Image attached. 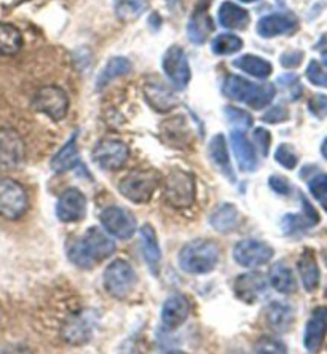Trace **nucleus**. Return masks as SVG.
<instances>
[{"instance_id": "obj_1", "label": "nucleus", "mask_w": 327, "mask_h": 354, "mask_svg": "<svg viewBox=\"0 0 327 354\" xmlns=\"http://www.w3.org/2000/svg\"><path fill=\"white\" fill-rule=\"evenodd\" d=\"M115 252V244L97 227H91L85 235L67 246V257L80 268H93Z\"/></svg>"}, {"instance_id": "obj_2", "label": "nucleus", "mask_w": 327, "mask_h": 354, "mask_svg": "<svg viewBox=\"0 0 327 354\" xmlns=\"http://www.w3.org/2000/svg\"><path fill=\"white\" fill-rule=\"evenodd\" d=\"M224 93L232 101L245 102L254 111H261L273 101L277 88L272 83H252L240 75H228L224 83Z\"/></svg>"}, {"instance_id": "obj_3", "label": "nucleus", "mask_w": 327, "mask_h": 354, "mask_svg": "<svg viewBox=\"0 0 327 354\" xmlns=\"http://www.w3.org/2000/svg\"><path fill=\"white\" fill-rule=\"evenodd\" d=\"M219 263V249L209 239H194L179 252V267L190 274H207Z\"/></svg>"}, {"instance_id": "obj_4", "label": "nucleus", "mask_w": 327, "mask_h": 354, "mask_svg": "<svg viewBox=\"0 0 327 354\" xmlns=\"http://www.w3.org/2000/svg\"><path fill=\"white\" fill-rule=\"evenodd\" d=\"M160 174L155 169H133L123 177L120 194L133 203H147L160 185Z\"/></svg>"}, {"instance_id": "obj_5", "label": "nucleus", "mask_w": 327, "mask_h": 354, "mask_svg": "<svg viewBox=\"0 0 327 354\" xmlns=\"http://www.w3.org/2000/svg\"><path fill=\"white\" fill-rule=\"evenodd\" d=\"M196 187L194 176L183 169H173L165 179V200L178 209L194 205Z\"/></svg>"}, {"instance_id": "obj_6", "label": "nucleus", "mask_w": 327, "mask_h": 354, "mask_svg": "<svg viewBox=\"0 0 327 354\" xmlns=\"http://www.w3.org/2000/svg\"><path fill=\"white\" fill-rule=\"evenodd\" d=\"M136 283V273L127 260H113L104 272V288L113 299H127Z\"/></svg>"}, {"instance_id": "obj_7", "label": "nucleus", "mask_w": 327, "mask_h": 354, "mask_svg": "<svg viewBox=\"0 0 327 354\" xmlns=\"http://www.w3.org/2000/svg\"><path fill=\"white\" fill-rule=\"evenodd\" d=\"M28 195L13 179H0V217L17 221L28 211Z\"/></svg>"}, {"instance_id": "obj_8", "label": "nucleus", "mask_w": 327, "mask_h": 354, "mask_svg": "<svg viewBox=\"0 0 327 354\" xmlns=\"http://www.w3.org/2000/svg\"><path fill=\"white\" fill-rule=\"evenodd\" d=\"M32 106L37 112L45 113L55 122H59L69 111V97H67L64 90L58 86H44L35 95Z\"/></svg>"}, {"instance_id": "obj_9", "label": "nucleus", "mask_w": 327, "mask_h": 354, "mask_svg": "<svg viewBox=\"0 0 327 354\" xmlns=\"http://www.w3.org/2000/svg\"><path fill=\"white\" fill-rule=\"evenodd\" d=\"M101 225L111 236L118 239H129L136 233L138 222L128 209L118 206H111L101 212Z\"/></svg>"}, {"instance_id": "obj_10", "label": "nucleus", "mask_w": 327, "mask_h": 354, "mask_svg": "<svg viewBox=\"0 0 327 354\" xmlns=\"http://www.w3.org/2000/svg\"><path fill=\"white\" fill-rule=\"evenodd\" d=\"M273 248L259 239H243L233 249V259L246 268H257L273 259Z\"/></svg>"}, {"instance_id": "obj_11", "label": "nucleus", "mask_w": 327, "mask_h": 354, "mask_svg": "<svg viewBox=\"0 0 327 354\" xmlns=\"http://www.w3.org/2000/svg\"><path fill=\"white\" fill-rule=\"evenodd\" d=\"M129 150L122 140L102 139L93 150V161L106 171L120 169L127 163Z\"/></svg>"}, {"instance_id": "obj_12", "label": "nucleus", "mask_w": 327, "mask_h": 354, "mask_svg": "<svg viewBox=\"0 0 327 354\" xmlns=\"http://www.w3.org/2000/svg\"><path fill=\"white\" fill-rule=\"evenodd\" d=\"M163 71L176 88H185L190 82V66L185 51L179 45H173L166 50L162 59Z\"/></svg>"}, {"instance_id": "obj_13", "label": "nucleus", "mask_w": 327, "mask_h": 354, "mask_svg": "<svg viewBox=\"0 0 327 354\" xmlns=\"http://www.w3.org/2000/svg\"><path fill=\"white\" fill-rule=\"evenodd\" d=\"M24 160V142L15 129H0V171H13Z\"/></svg>"}, {"instance_id": "obj_14", "label": "nucleus", "mask_w": 327, "mask_h": 354, "mask_svg": "<svg viewBox=\"0 0 327 354\" xmlns=\"http://www.w3.org/2000/svg\"><path fill=\"white\" fill-rule=\"evenodd\" d=\"M299 29V21L292 13H272L257 23V34L263 39L294 34Z\"/></svg>"}, {"instance_id": "obj_15", "label": "nucleus", "mask_w": 327, "mask_h": 354, "mask_svg": "<svg viewBox=\"0 0 327 354\" xmlns=\"http://www.w3.org/2000/svg\"><path fill=\"white\" fill-rule=\"evenodd\" d=\"M56 216L61 222L71 223L79 222L86 216V198L79 189H67L61 195L58 206H56Z\"/></svg>"}, {"instance_id": "obj_16", "label": "nucleus", "mask_w": 327, "mask_h": 354, "mask_svg": "<svg viewBox=\"0 0 327 354\" xmlns=\"http://www.w3.org/2000/svg\"><path fill=\"white\" fill-rule=\"evenodd\" d=\"M212 32H214V19L207 12V3L200 2L194 15L190 17L189 24H187V34H189V39L195 45H203L211 37Z\"/></svg>"}, {"instance_id": "obj_17", "label": "nucleus", "mask_w": 327, "mask_h": 354, "mask_svg": "<svg viewBox=\"0 0 327 354\" xmlns=\"http://www.w3.org/2000/svg\"><path fill=\"white\" fill-rule=\"evenodd\" d=\"M327 335V308H316L307 322L303 345L308 353H318Z\"/></svg>"}, {"instance_id": "obj_18", "label": "nucleus", "mask_w": 327, "mask_h": 354, "mask_svg": "<svg viewBox=\"0 0 327 354\" xmlns=\"http://www.w3.org/2000/svg\"><path fill=\"white\" fill-rule=\"evenodd\" d=\"M190 315V304L183 294H173L166 299L162 308V322L166 329H178Z\"/></svg>"}, {"instance_id": "obj_19", "label": "nucleus", "mask_w": 327, "mask_h": 354, "mask_svg": "<svg viewBox=\"0 0 327 354\" xmlns=\"http://www.w3.org/2000/svg\"><path fill=\"white\" fill-rule=\"evenodd\" d=\"M230 140H232L233 153H235L240 169L246 171V173L256 171L257 169L256 150H254V145L251 144V140L246 138L245 131H240V129L232 131Z\"/></svg>"}, {"instance_id": "obj_20", "label": "nucleus", "mask_w": 327, "mask_h": 354, "mask_svg": "<svg viewBox=\"0 0 327 354\" xmlns=\"http://www.w3.org/2000/svg\"><path fill=\"white\" fill-rule=\"evenodd\" d=\"M267 292L265 279L259 273H246L238 276L235 281V294L246 304H256Z\"/></svg>"}, {"instance_id": "obj_21", "label": "nucleus", "mask_w": 327, "mask_h": 354, "mask_svg": "<svg viewBox=\"0 0 327 354\" xmlns=\"http://www.w3.org/2000/svg\"><path fill=\"white\" fill-rule=\"evenodd\" d=\"M302 205L303 211L300 212V214H288L283 218L281 228L286 235H294V233L303 232L307 230V228L318 225L319 214L316 212L315 207L310 205V201L305 196H302Z\"/></svg>"}, {"instance_id": "obj_22", "label": "nucleus", "mask_w": 327, "mask_h": 354, "mask_svg": "<svg viewBox=\"0 0 327 354\" xmlns=\"http://www.w3.org/2000/svg\"><path fill=\"white\" fill-rule=\"evenodd\" d=\"M139 236H141V244H142V254L145 262H147L150 272L155 276H158L160 265H162V251H160L158 239L155 235V230L152 225L145 223L139 230Z\"/></svg>"}, {"instance_id": "obj_23", "label": "nucleus", "mask_w": 327, "mask_h": 354, "mask_svg": "<svg viewBox=\"0 0 327 354\" xmlns=\"http://www.w3.org/2000/svg\"><path fill=\"white\" fill-rule=\"evenodd\" d=\"M265 319L270 329L278 332V334H283V332H288L294 324V308L284 304V301H273V304L268 305L265 311Z\"/></svg>"}, {"instance_id": "obj_24", "label": "nucleus", "mask_w": 327, "mask_h": 354, "mask_svg": "<svg viewBox=\"0 0 327 354\" xmlns=\"http://www.w3.org/2000/svg\"><path fill=\"white\" fill-rule=\"evenodd\" d=\"M145 99L158 112H169L173 111L178 104V97L171 90L160 83H147L144 88Z\"/></svg>"}, {"instance_id": "obj_25", "label": "nucleus", "mask_w": 327, "mask_h": 354, "mask_svg": "<svg viewBox=\"0 0 327 354\" xmlns=\"http://www.w3.org/2000/svg\"><path fill=\"white\" fill-rule=\"evenodd\" d=\"M217 17H219V23L222 24V28L225 29L243 30L246 29L249 24L247 10L240 7V5L230 2V0H227V2L221 5Z\"/></svg>"}, {"instance_id": "obj_26", "label": "nucleus", "mask_w": 327, "mask_h": 354, "mask_svg": "<svg viewBox=\"0 0 327 354\" xmlns=\"http://www.w3.org/2000/svg\"><path fill=\"white\" fill-rule=\"evenodd\" d=\"M297 270H299L300 279H302L305 290H307V292H315L319 286L321 273H319V267H318V262H316L313 251H310V249L303 251V254L299 259Z\"/></svg>"}, {"instance_id": "obj_27", "label": "nucleus", "mask_w": 327, "mask_h": 354, "mask_svg": "<svg viewBox=\"0 0 327 354\" xmlns=\"http://www.w3.org/2000/svg\"><path fill=\"white\" fill-rule=\"evenodd\" d=\"M238 223H240V212L230 203L217 207L211 216V225L219 233H230L238 227Z\"/></svg>"}, {"instance_id": "obj_28", "label": "nucleus", "mask_w": 327, "mask_h": 354, "mask_svg": "<svg viewBox=\"0 0 327 354\" xmlns=\"http://www.w3.org/2000/svg\"><path fill=\"white\" fill-rule=\"evenodd\" d=\"M80 161V153L79 149H77V136L71 138L64 144L58 153L55 155L53 160H51V169L56 171V173H64V171H69L75 168Z\"/></svg>"}, {"instance_id": "obj_29", "label": "nucleus", "mask_w": 327, "mask_h": 354, "mask_svg": "<svg viewBox=\"0 0 327 354\" xmlns=\"http://www.w3.org/2000/svg\"><path fill=\"white\" fill-rule=\"evenodd\" d=\"M270 284L281 294H294L297 290V281H295L292 270L284 263L273 265L270 270Z\"/></svg>"}, {"instance_id": "obj_30", "label": "nucleus", "mask_w": 327, "mask_h": 354, "mask_svg": "<svg viewBox=\"0 0 327 354\" xmlns=\"http://www.w3.org/2000/svg\"><path fill=\"white\" fill-rule=\"evenodd\" d=\"M233 66L238 67V69L243 72H246L247 75L256 77V79H267L273 71L272 62H268L263 58H259V56H254V55L240 56V58L233 61Z\"/></svg>"}, {"instance_id": "obj_31", "label": "nucleus", "mask_w": 327, "mask_h": 354, "mask_svg": "<svg viewBox=\"0 0 327 354\" xmlns=\"http://www.w3.org/2000/svg\"><path fill=\"white\" fill-rule=\"evenodd\" d=\"M21 46H23V37L19 30L12 24L0 23V55H17Z\"/></svg>"}, {"instance_id": "obj_32", "label": "nucleus", "mask_w": 327, "mask_h": 354, "mask_svg": "<svg viewBox=\"0 0 327 354\" xmlns=\"http://www.w3.org/2000/svg\"><path fill=\"white\" fill-rule=\"evenodd\" d=\"M209 155H211V160L222 169V173L230 177V180H235V176L232 173L230 158H228L227 142L222 134H217V136L212 138L209 144Z\"/></svg>"}, {"instance_id": "obj_33", "label": "nucleus", "mask_w": 327, "mask_h": 354, "mask_svg": "<svg viewBox=\"0 0 327 354\" xmlns=\"http://www.w3.org/2000/svg\"><path fill=\"white\" fill-rule=\"evenodd\" d=\"M129 71H131V62H129L127 58H120V56L112 58L107 62V66L104 67L101 75L97 77V88H104L112 80H115L117 77L128 74Z\"/></svg>"}, {"instance_id": "obj_34", "label": "nucleus", "mask_w": 327, "mask_h": 354, "mask_svg": "<svg viewBox=\"0 0 327 354\" xmlns=\"http://www.w3.org/2000/svg\"><path fill=\"white\" fill-rule=\"evenodd\" d=\"M243 40L233 34H221L212 40L211 50L217 56H228L235 55L243 48Z\"/></svg>"}, {"instance_id": "obj_35", "label": "nucleus", "mask_w": 327, "mask_h": 354, "mask_svg": "<svg viewBox=\"0 0 327 354\" xmlns=\"http://www.w3.org/2000/svg\"><path fill=\"white\" fill-rule=\"evenodd\" d=\"M145 8H147V0H115V13L123 21L139 18Z\"/></svg>"}, {"instance_id": "obj_36", "label": "nucleus", "mask_w": 327, "mask_h": 354, "mask_svg": "<svg viewBox=\"0 0 327 354\" xmlns=\"http://www.w3.org/2000/svg\"><path fill=\"white\" fill-rule=\"evenodd\" d=\"M225 115H227L228 123H230L235 129H240V131H246V129L252 127L251 113L243 111V109L228 106L225 109Z\"/></svg>"}, {"instance_id": "obj_37", "label": "nucleus", "mask_w": 327, "mask_h": 354, "mask_svg": "<svg viewBox=\"0 0 327 354\" xmlns=\"http://www.w3.org/2000/svg\"><path fill=\"white\" fill-rule=\"evenodd\" d=\"M274 160H277V163H279L283 168H286V169H294L299 163L297 153H295L292 145H289V144L279 145V147L277 149V153H274Z\"/></svg>"}, {"instance_id": "obj_38", "label": "nucleus", "mask_w": 327, "mask_h": 354, "mask_svg": "<svg viewBox=\"0 0 327 354\" xmlns=\"http://www.w3.org/2000/svg\"><path fill=\"white\" fill-rule=\"evenodd\" d=\"M307 79L316 86L327 88V72L323 71L318 61H311L307 67Z\"/></svg>"}, {"instance_id": "obj_39", "label": "nucleus", "mask_w": 327, "mask_h": 354, "mask_svg": "<svg viewBox=\"0 0 327 354\" xmlns=\"http://www.w3.org/2000/svg\"><path fill=\"white\" fill-rule=\"evenodd\" d=\"M308 189L316 200L323 201L327 196V174L321 173L318 176H315L313 179H310Z\"/></svg>"}, {"instance_id": "obj_40", "label": "nucleus", "mask_w": 327, "mask_h": 354, "mask_svg": "<svg viewBox=\"0 0 327 354\" xmlns=\"http://www.w3.org/2000/svg\"><path fill=\"white\" fill-rule=\"evenodd\" d=\"M252 142L256 144L259 152L263 157H267L270 152V145H272V134H270L265 128H257L252 134Z\"/></svg>"}, {"instance_id": "obj_41", "label": "nucleus", "mask_w": 327, "mask_h": 354, "mask_svg": "<svg viewBox=\"0 0 327 354\" xmlns=\"http://www.w3.org/2000/svg\"><path fill=\"white\" fill-rule=\"evenodd\" d=\"M256 353H286V346L277 338L263 337L257 342Z\"/></svg>"}, {"instance_id": "obj_42", "label": "nucleus", "mask_w": 327, "mask_h": 354, "mask_svg": "<svg viewBox=\"0 0 327 354\" xmlns=\"http://www.w3.org/2000/svg\"><path fill=\"white\" fill-rule=\"evenodd\" d=\"M308 111L311 115L316 118H324L327 115V96L326 95H315L308 101Z\"/></svg>"}, {"instance_id": "obj_43", "label": "nucleus", "mask_w": 327, "mask_h": 354, "mask_svg": "<svg viewBox=\"0 0 327 354\" xmlns=\"http://www.w3.org/2000/svg\"><path fill=\"white\" fill-rule=\"evenodd\" d=\"M289 118V112L286 107L283 106H274L270 109V111L265 112V115L262 117V120L265 123H272V124H277V123H283L286 122V120Z\"/></svg>"}, {"instance_id": "obj_44", "label": "nucleus", "mask_w": 327, "mask_h": 354, "mask_svg": "<svg viewBox=\"0 0 327 354\" xmlns=\"http://www.w3.org/2000/svg\"><path fill=\"white\" fill-rule=\"evenodd\" d=\"M268 184L272 187L273 192H277L278 195H289L290 194V185L288 179H284L281 176H272L268 179Z\"/></svg>"}, {"instance_id": "obj_45", "label": "nucleus", "mask_w": 327, "mask_h": 354, "mask_svg": "<svg viewBox=\"0 0 327 354\" xmlns=\"http://www.w3.org/2000/svg\"><path fill=\"white\" fill-rule=\"evenodd\" d=\"M303 61V51H289L281 56V64L284 67H297Z\"/></svg>"}, {"instance_id": "obj_46", "label": "nucleus", "mask_w": 327, "mask_h": 354, "mask_svg": "<svg viewBox=\"0 0 327 354\" xmlns=\"http://www.w3.org/2000/svg\"><path fill=\"white\" fill-rule=\"evenodd\" d=\"M321 153H323V157L327 160V138L324 139L323 145H321Z\"/></svg>"}, {"instance_id": "obj_47", "label": "nucleus", "mask_w": 327, "mask_h": 354, "mask_svg": "<svg viewBox=\"0 0 327 354\" xmlns=\"http://www.w3.org/2000/svg\"><path fill=\"white\" fill-rule=\"evenodd\" d=\"M323 62H324V66L327 67V51H324V53H323Z\"/></svg>"}, {"instance_id": "obj_48", "label": "nucleus", "mask_w": 327, "mask_h": 354, "mask_svg": "<svg viewBox=\"0 0 327 354\" xmlns=\"http://www.w3.org/2000/svg\"><path fill=\"white\" fill-rule=\"evenodd\" d=\"M240 2H245V3H251V2H257V0H240Z\"/></svg>"}, {"instance_id": "obj_49", "label": "nucleus", "mask_w": 327, "mask_h": 354, "mask_svg": "<svg viewBox=\"0 0 327 354\" xmlns=\"http://www.w3.org/2000/svg\"><path fill=\"white\" fill-rule=\"evenodd\" d=\"M324 260H326V263H327V252H326V259Z\"/></svg>"}]
</instances>
